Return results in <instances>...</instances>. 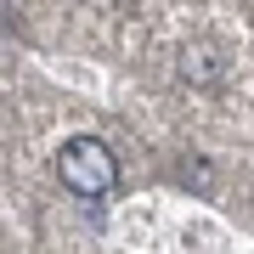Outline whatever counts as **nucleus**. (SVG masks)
<instances>
[{
    "label": "nucleus",
    "instance_id": "f257e3e1",
    "mask_svg": "<svg viewBox=\"0 0 254 254\" xmlns=\"http://www.w3.org/2000/svg\"><path fill=\"white\" fill-rule=\"evenodd\" d=\"M57 181H63L73 198H85V203L108 198V192L119 187V158H113V147L96 141V136L63 141V147H57Z\"/></svg>",
    "mask_w": 254,
    "mask_h": 254
},
{
    "label": "nucleus",
    "instance_id": "f03ea898",
    "mask_svg": "<svg viewBox=\"0 0 254 254\" xmlns=\"http://www.w3.org/2000/svg\"><path fill=\"white\" fill-rule=\"evenodd\" d=\"M181 79H192V85H215L220 79V63H215V51H187L181 57Z\"/></svg>",
    "mask_w": 254,
    "mask_h": 254
}]
</instances>
